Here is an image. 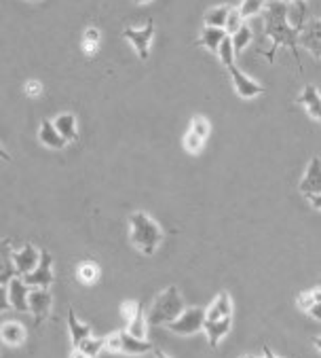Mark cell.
<instances>
[{"instance_id":"15","label":"cell","mask_w":321,"mask_h":358,"mask_svg":"<svg viewBox=\"0 0 321 358\" xmlns=\"http://www.w3.org/2000/svg\"><path fill=\"white\" fill-rule=\"evenodd\" d=\"M298 104H302L308 117L321 125V94L315 85H304V90L298 96Z\"/></svg>"},{"instance_id":"19","label":"cell","mask_w":321,"mask_h":358,"mask_svg":"<svg viewBox=\"0 0 321 358\" xmlns=\"http://www.w3.org/2000/svg\"><path fill=\"white\" fill-rule=\"evenodd\" d=\"M226 316H232V301H230V295L226 291H222L211 301V306L205 310V320H220Z\"/></svg>"},{"instance_id":"44","label":"cell","mask_w":321,"mask_h":358,"mask_svg":"<svg viewBox=\"0 0 321 358\" xmlns=\"http://www.w3.org/2000/svg\"><path fill=\"white\" fill-rule=\"evenodd\" d=\"M0 159H5V162H11V155L3 149V147H0Z\"/></svg>"},{"instance_id":"1","label":"cell","mask_w":321,"mask_h":358,"mask_svg":"<svg viewBox=\"0 0 321 358\" xmlns=\"http://www.w3.org/2000/svg\"><path fill=\"white\" fill-rule=\"evenodd\" d=\"M264 36L271 38V49L264 53L267 59L273 64L275 62V51L279 47H285L292 51L296 64H298V70L302 73V66H300V59H298V47H300V32L302 28L300 26H294L290 24V17H288V3H269L264 7Z\"/></svg>"},{"instance_id":"34","label":"cell","mask_w":321,"mask_h":358,"mask_svg":"<svg viewBox=\"0 0 321 358\" xmlns=\"http://www.w3.org/2000/svg\"><path fill=\"white\" fill-rule=\"evenodd\" d=\"M11 310V301H9V284H0V312Z\"/></svg>"},{"instance_id":"45","label":"cell","mask_w":321,"mask_h":358,"mask_svg":"<svg viewBox=\"0 0 321 358\" xmlns=\"http://www.w3.org/2000/svg\"><path fill=\"white\" fill-rule=\"evenodd\" d=\"M313 343H315V348L321 352V337H315V339H313Z\"/></svg>"},{"instance_id":"36","label":"cell","mask_w":321,"mask_h":358,"mask_svg":"<svg viewBox=\"0 0 321 358\" xmlns=\"http://www.w3.org/2000/svg\"><path fill=\"white\" fill-rule=\"evenodd\" d=\"M83 41H89V43H100V30L96 26H89L83 34Z\"/></svg>"},{"instance_id":"49","label":"cell","mask_w":321,"mask_h":358,"mask_svg":"<svg viewBox=\"0 0 321 358\" xmlns=\"http://www.w3.org/2000/svg\"><path fill=\"white\" fill-rule=\"evenodd\" d=\"M319 286H321V280H319Z\"/></svg>"},{"instance_id":"37","label":"cell","mask_w":321,"mask_h":358,"mask_svg":"<svg viewBox=\"0 0 321 358\" xmlns=\"http://www.w3.org/2000/svg\"><path fill=\"white\" fill-rule=\"evenodd\" d=\"M83 51L87 53V55H96L98 53V43H89V41H83Z\"/></svg>"},{"instance_id":"25","label":"cell","mask_w":321,"mask_h":358,"mask_svg":"<svg viewBox=\"0 0 321 358\" xmlns=\"http://www.w3.org/2000/svg\"><path fill=\"white\" fill-rule=\"evenodd\" d=\"M127 333H131L133 337L146 339V333H148V316H146L144 308L137 312V316L131 322H127Z\"/></svg>"},{"instance_id":"30","label":"cell","mask_w":321,"mask_h":358,"mask_svg":"<svg viewBox=\"0 0 321 358\" xmlns=\"http://www.w3.org/2000/svg\"><path fill=\"white\" fill-rule=\"evenodd\" d=\"M182 145H184V149H186V153H191V155H199L201 151H203V145H205V140L203 138H199L195 131H186L184 134V140H182Z\"/></svg>"},{"instance_id":"13","label":"cell","mask_w":321,"mask_h":358,"mask_svg":"<svg viewBox=\"0 0 321 358\" xmlns=\"http://www.w3.org/2000/svg\"><path fill=\"white\" fill-rule=\"evenodd\" d=\"M152 348H154V345H152L148 339H140V337H133V335L127 333V331H119V354L140 356V354L150 352Z\"/></svg>"},{"instance_id":"48","label":"cell","mask_w":321,"mask_h":358,"mask_svg":"<svg viewBox=\"0 0 321 358\" xmlns=\"http://www.w3.org/2000/svg\"><path fill=\"white\" fill-rule=\"evenodd\" d=\"M32 3H38V0H32Z\"/></svg>"},{"instance_id":"42","label":"cell","mask_w":321,"mask_h":358,"mask_svg":"<svg viewBox=\"0 0 321 358\" xmlns=\"http://www.w3.org/2000/svg\"><path fill=\"white\" fill-rule=\"evenodd\" d=\"M264 3H267V5H269V3H296V5H298V3H304V0H264Z\"/></svg>"},{"instance_id":"3","label":"cell","mask_w":321,"mask_h":358,"mask_svg":"<svg viewBox=\"0 0 321 358\" xmlns=\"http://www.w3.org/2000/svg\"><path fill=\"white\" fill-rule=\"evenodd\" d=\"M184 299L180 295V291L176 286H170L163 293H158L148 310V324L154 327H167L170 322H174L182 312H184Z\"/></svg>"},{"instance_id":"43","label":"cell","mask_w":321,"mask_h":358,"mask_svg":"<svg viewBox=\"0 0 321 358\" xmlns=\"http://www.w3.org/2000/svg\"><path fill=\"white\" fill-rule=\"evenodd\" d=\"M264 356H267V358H279V356H277L269 345H264Z\"/></svg>"},{"instance_id":"10","label":"cell","mask_w":321,"mask_h":358,"mask_svg":"<svg viewBox=\"0 0 321 358\" xmlns=\"http://www.w3.org/2000/svg\"><path fill=\"white\" fill-rule=\"evenodd\" d=\"M298 191L304 195V197H311V195H317L321 193V159L319 157H313L308 162V168L298 185Z\"/></svg>"},{"instance_id":"46","label":"cell","mask_w":321,"mask_h":358,"mask_svg":"<svg viewBox=\"0 0 321 358\" xmlns=\"http://www.w3.org/2000/svg\"><path fill=\"white\" fill-rule=\"evenodd\" d=\"M135 5H146V3H150V0H133Z\"/></svg>"},{"instance_id":"47","label":"cell","mask_w":321,"mask_h":358,"mask_svg":"<svg viewBox=\"0 0 321 358\" xmlns=\"http://www.w3.org/2000/svg\"><path fill=\"white\" fill-rule=\"evenodd\" d=\"M239 358H258V356H239ZM267 358V356H264Z\"/></svg>"},{"instance_id":"18","label":"cell","mask_w":321,"mask_h":358,"mask_svg":"<svg viewBox=\"0 0 321 358\" xmlns=\"http://www.w3.org/2000/svg\"><path fill=\"white\" fill-rule=\"evenodd\" d=\"M11 252V240H0V284H9L17 275Z\"/></svg>"},{"instance_id":"16","label":"cell","mask_w":321,"mask_h":358,"mask_svg":"<svg viewBox=\"0 0 321 358\" xmlns=\"http://www.w3.org/2000/svg\"><path fill=\"white\" fill-rule=\"evenodd\" d=\"M38 140L43 142L45 147H49V149H64V147L68 145V140L55 129L53 121H49V119H43V121H40Z\"/></svg>"},{"instance_id":"20","label":"cell","mask_w":321,"mask_h":358,"mask_svg":"<svg viewBox=\"0 0 321 358\" xmlns=\"http://www.w3.org/2000/svg\"><path fill=\"white\" fill-rule=\"evenodd\" d=\"M68 331H70V339H72V345H80V341H85L87 337H91V327L80 322L74 314L72 308H68Z\"/></svg>"},{"instance_id":"29","label":"cell","mask_w":321,"mask_h":358,"mask_svg":"<svg viewBox=\"0 0 321 358\" xmlns=\"http://www.w3.org/2000/svg\"><path fill=\"white\" fill-rule=\"evenodd\" d=\"M234 47H232V41H230V36H226L224 38V43L220 45V49H218V57H220V62H222V66L228 70L230 66H234Z\"/></svg>"},{"instance_id":"35","label":"cell","mask_w":321,"mask_h":358,"mask_svg":"<svg viewBox=\"0 0 321 358\" xmlns=\"http://www.w3.org/2000/svg\"><path fill=\"white\" fill-rule=\"evenodd\" d=\"M24 92H26L30 98H38V96L43 94V83H40V81H28L26 87H24Z\"/></svg>"},{"instance_id":"8","label":"cell","mask_w":321,"mask_h":358,"mask_svg":"<svg viewBox=\"0 0 321 358\" xmlns=\"http://www.w3.org/2000/svg\"><path fill=\"white\" fill-rule=\"evenodd\" d=\"M28 306H30V312H32L36 324L47 320L51 316V308H53V297H51L49 289H32L30 297H28Z\"/></svg>"},{"instance_id":"2","label":"cell","mask_w":321,"mask_h":358,"mask_svg":"<svg viewBox=\"0 0 321 358\" xmlns=\"http://www.w3.org/2000/svg\"><path fill=\"white\" fill-rule=\"evenodd\" d=\"M165 231L160 229V225L146 212H133L129 217V240L133 248H137L142 255L152 257L158 248V244L163 242Z\"/></svg>"},{"instance_id":"23","label":"cell","mask_w":321,"mask_h":358,"mask_svg":"<svg viewBox=\"0 0 321 358\" xmlns=\"http://www.w3.org/2000/svg\"><path fill=\"white\" fill-rule=\"evenodd\" d=\"M100 275H102V269L96 261H80L76 267V278L87 286L96 284L100 280Z\"/></svg>"},{"instance_id":"9","label":"cell","mask_w":321,"mask_h":358,"mask_svg":"<svg viewBox=\"0 0 321 358\" xmlns=\"http://www.w3.org/2000/svg\"><path fill=\"white\" fill-rule=\"evenodd\" d=\"M298 43L313 57L321 59V20H308L306 24H302V32H300Z\"/></svg>"},{"instance_id":"6","label":"cell","mask_w":321,"mask_h":358,"mask_svg":"<svg viewBox=\"0 0 321 358\" xmlns=\"http://www.w3.org/2000/svg\"><path fill=\"white\" fill-rule=\"evenodd\" d=\"M123 36L133 45L137 57L146 62L150 57V43H152V36H154V22L148 20L146 26H142V28H125Z\"/></svg>"},{"instance_id":"33","label":"cell","mask_w":321,"mask_h":358,"mask_svg":"<svg viewBox=\"0 0 321 358\" xmlns=\"http://www.w3.org/2000/svg\"><path fill=\"white\" fill-rule=\"evenodd\" d=\"M144 306L140 303V301H125V303H121V316H123V320L125 322H131L135 316H137V312L142 310Z\"/></svg>"},{"instance_id":"39","label":"cell","mask_w":321,"mask_h":358,"mask_svg":"<svg viewBox=\"0 0 321 358\" xmlns=\"http://www.w3.org/2000/svg\"><path fill=\"white\" fill-rule=\"evenodd\" d=\"M70 358H91L89 354H85L80 348H74L72 352H70Z\"/></svg>"},{"instance_id":"41","label":"cell","mask_w":321,"mask_h":358,"mask_svg":"<svg viewBox=\"0 0 321 358\" xmlns=\"http://www.w3.org/2000/svg\"><path fill=\"white\" fill-rule=\"evenodd\" d=\"M152 352H154V358H172L170 354H165L163 350H158V348H152Z\"/></svg>"},{"instance_id":"14","label":"cell","mask_w":321,"mask_h":358,"mask_svg":"<svg viewBox=\"0 0 321 358\" xmlns=\"http://www.w3.org/2000/svg\"><path fill=\"white\" fill-rule=\"evenodd\" d=\"M230 327H232V316H226V318H220V320H205V335H207V341H209V348L216 350L220 345V341L230 333Z\"/></svg>"},{"instance_id":"32","label":"cell","mask_w":321,"mask_h":358,"mask_svg":"<svg viewBox=\"0 0 321 358\" xmlns=\"http://www.w3.org/2000/svg\"><path fill=\"white\" fill-rule=\"evenodd\" d=\"M244 22H246V20L241 17L239 9H237V7H230L228 20H226V28H224V30H226V34H228V36H232V34H234V32H237L241 26H244Z\"/></svg>"},{"instance_id":"28","label":"cell","mask_w":321,"mask_h":358,"mask_svg":"<svg viewBox=\"0 0 321 358\" xmlns=\"http://www.w3.org/2000/svg\"><path fill=\"white\" fill-rule=\"evenodd\" d=\"M76 348H80L85 354H89L91 358H96L102 350H106V337H87L85 341H80V345H76Z\"/></svg>"},{"instance_id":"38","label":"cell","mask_w":321,"mask_h":358,"mask_svg":"<svg viewBox=\"0 0 321 358\" xmlns=\"http://www.w3.org/2000/svg\"><path fill=\"white\" fill-rule=\"evenodd\" d=\"M306 314H308L311 318H315V320H319V322H321V303H315Z\"/></svg>"},{"instance_id":"26","label":"cell","mask_w":321,"mask_h":358,"mask_svg":"<svg viewBox=\"0 0 321 358\" xmlns=\"http://www.w3.org/2000/svg\"><path fill=\"white\" fill-rule=\"evenodd\" d=\"M264 7H267L264 0H241V5H239L237 9H239L241 17H244V20H250V17L262 13Z\"/></svg>"},{"instance_id":"17","label":"cell","mask_w":321,"mask_h":358,"mask_svg":"<svg viewBox=\"0 0 321 358\" xmlns=\"http://www.w3.org/2000/svg\"><path fill=\"white\" fill-rule=\"evenodd\" d=\"M26 337H28V331L17 320H7L3 327H0V339H3V343H7L11 348L22 345L26 341Z\"/></svg>"},{"instance_id":"24","label":"cell","mask_w":321,"mask_h":358,"mask_svg":"<svg viewBox=\"0 0 321 358\" xmlns=\"http://www.w3.org/2000/svg\"><path fill=\"white\" fill-rule=\"evenodd\" d=\"M228 13H230V7H228V5L211 7V9L205 13L203 22H205V26H209V28H226Z\"/></svg>"},{"instance_id":"27","label":"cell","mask_w":321,"mask_h":358,"mask_svg":"<svg viewBox=\"0 0 321 358\" xmlns=\"http://www.w3.org/2000/svg\"><path fill=\"white\" fill-rule=\"evenodd\" d=\"M230 41H232V47H234V53H241V51H244V49L250 45V41H252V30H250V26L244 24V26H241V28L230 36Z\"/></svg>"},{"instance_id":"21","label":"cell","mask_w":321,"mask_h":358,"mask_svg":"<svg viewBox=\"0 0 321 358\" xmlns=\"http://www.w3.org/2000/svg\"><path fill=\"white\" fill-rule=\"evenodd\" d=\"M226 36H228V34H226L224 28H209V26H205V28L201 30L199 43H201L209 53H216V55H218V49H220V45L224 43Z\"/></svg>"},{"instance_id":"5","label":"cell","mask_w":321,"mask_h":358,"mask_svg":"<svg viewBox=\"0 0 321 358\" xmlns=\"http://www.w3.org/2000/svg\"><path fill=\"white\" fill-rule=\"evenodd\" d=\"M53 255L49 250L40 252V261L36 265L34 271L24 275V282L30 286V289H49L53 284Z\"/></svg>"},{"instance_id":"7","label":"cell","mask_w":321,"mask_h":358,"mask_svg":"<svg viewBox=\"0 0 321 358\" xmlns=\"http://www.w3.org/2000/svg\"><path fill=\"white\" fill-rule=\"evenodd\" d=\"M228 77H230V83L237 92L239 98H244V100H252L260 94H264V85H260L258 81H254L252 77H248L244 70H239L237 64L228 68Z\"/></svg>"},{"instance_id":"4","label":"cell","mask_w":321,"mask_h":358,"mask_svg":"<svg viewBox=\"0 0 321 358\" xmlns=\"http://www.w3.org/2000/svg\"><path fill=\"white\" fill-rule=\"evenodd\" d=\"M205 327V310L201 308H186L174 322L167 324V329L176 335H195L199 331H203Z\"/></svg>"},{"instance_id":"12","label":"cell","mask_w":321,"mask_h":358,"mask_svg":"<svg viewBox=\"0 0 321 358\" xmlns=\"http://www.w3.org/2000/svg\"><path fill=\"white\" fill-rule=\"evenodd\" d=\"M30 286L24 282V278H13L9 282V301H11V308L17 310V312H28L30 306H28V297H30Z\"/></svg>"},{"instance_id":"40","label":"cell","mask_w":321,"mask_h":358,"mask_svg":"<svg viewBox=\"0 0 321 358\" xmlns=\"http://www.w3.org/2000/svg\"><path fill=\"white\" fill-rule=\"evenodd\" d=\"M308 201H311V206H313V208L321 210V193H317V195H311V197H308Z\"/></svg>"},{"instance_id":"11","label":"cell","mask_w":321,"mask_h":358,"mask_svg":"<svg viewBox=\"0 0 321 358\" xmlns=\"http://www.w3.org/2000/svg\"><path fill=\"white\" fill-rule=\"evenodd\" d=\"M11 259H13V265H15L17 275H26V273H30V271L36 269V265L40 261V252L32 244H26L22 250H13L11 252Z\"/></svg>"},{"instance_id":"31","label":"cell","mask_w":321,"mask_h":358,"mask_svg":"<svg viewBox=\"0 0 321 358\" xmlns=\"http://www.w3.org/2000/svg\"><path fill=\"white\" fill-rule=\"evenodd\" d=\"M191 131H195L199 138H203V140H207L209 138V131H211V125H209V121L205 119V117H195L193 121H191V127H188Z\"/></svg>"},{"instance_id":"22","label":"cell","mask_w":321,"mask_h":358,"mask_svg":"<svg viewBox=\"0 0 321 358\" xmlns=\"http://www.w3.org/2000/svg\"><path fill=\"white\" fill-rule=\"evenodd\" d=\"M53 125L55 129L68 140V142H74L78 140V129H76V117L72 113H64V115H57L53 119Z\"/></svg>"}]
</instances>
